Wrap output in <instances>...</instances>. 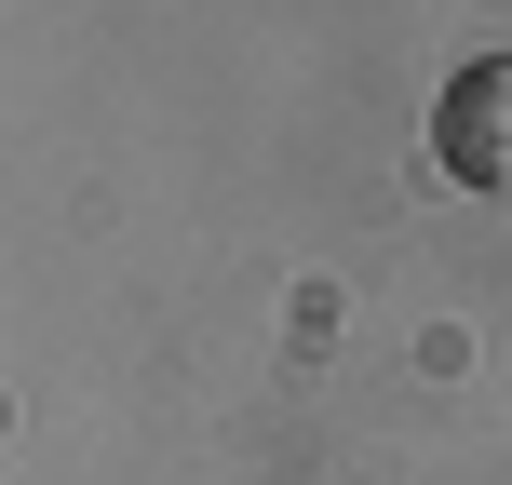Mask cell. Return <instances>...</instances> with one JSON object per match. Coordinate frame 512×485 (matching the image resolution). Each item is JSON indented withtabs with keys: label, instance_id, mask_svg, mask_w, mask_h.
Listing matches in <instances>:
<instances>
[{
	"label": "cell",
	"instance_id": "1",
	"mask_svg": "<svg viewBox=\"0 0 512 485\" xmlns=\"http://www.w3.org/2000/svg\"><path fill=\"white\" fill-rule=\"evenodd\" d=\"M432 162L459 189H512V54H472L432 108Z\"/></svg>",
	"mask_w": 512,
	"mask_h": 485
}]
</instances>
